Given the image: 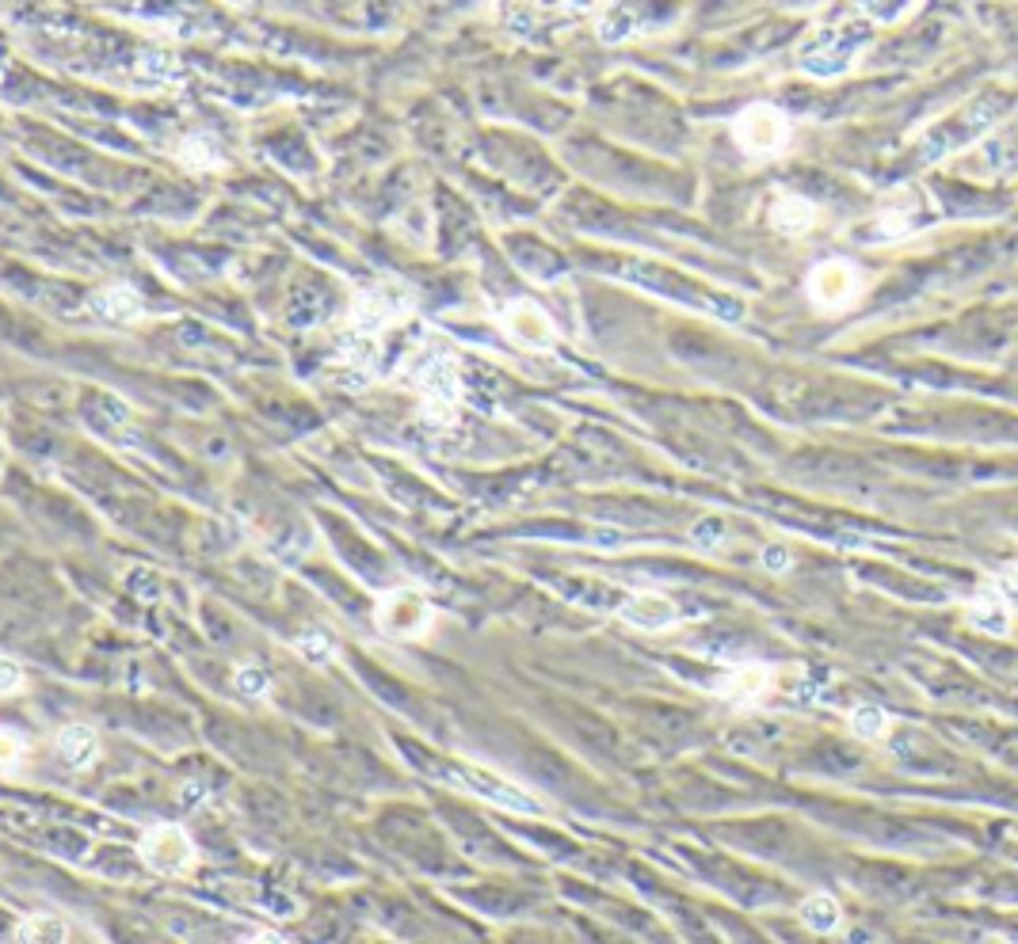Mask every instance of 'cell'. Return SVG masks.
I'll return each mask as SVG.
<instances>
[{"label": "cell", "instance_id": "6da1fadb", "mask_svg": "<svg viewBox=\"0 0 1018 944\" xmlns=\"http://www.w3.org/2000/svg\"><path fill=\"white\" fill-rule=\"evenodd\" d=\"M874 20L870 15H847L839 23H828V27H816L813 35L801 43L798 61L809 76H843L847 69L859 61V53L874 43Z\"/></svg>", "mask_w": 1018, "mask_h": 944}, {"label": "cell", "instance_id": "7a4b0ae2", "mask_svg": "<svg viewBox=\"0 0 1018 944\" xmlns=\"http://www.w3.org/2000/svg\"><path fill=\"white\" fill-rule=\"evenodd\" d=\"M405 382L423 397V420H431L435 427H451L462 397L458 359L446 347H423L420 354L408 359Z\"/></svg>", "mask_w": 1018, "mask_h": 944}, {"label": "cell", "instance_id": "3957f363", "mask_svg": "<svg viewBox=\"0 0 1018 944\" xmlns=\"http://www.w3.org/2000/svg\"><path fill=\"white\" fill-rule=\"evenodd\" d=\"M416 308V293L405 282H374L351 298L347 328L359 339H378Z\"/></svg>", "mask_w": 1018, "mask_h": 944}, {"label": "cell", "instance_id": "277c9868", "mask_svg": "<svg viewBox=\"0 0 1018 944\" xmlns=\"http://www.w3.org/2000/svg\"><path fill=\"white\" fill-rule=\"evenodd\" d=\"M790 137H793L790 119H786V111H778L775 104H747L744 111L732 119V142H736L752 160L782 157Z\"/></svg>", "mask_w": 1018, "mask_h": 944}, {"label": "cell", "instance_id": "5b68a950", "mask_svg": "<svg viewBox=\"0 0 1018 944\" xmlns=\"http://www.w3.org/2000/svg\"><path fill=\"white\" fill-rule=\"evenodd\" d=\"M374 625L390 640H428L435 629V606L412 586H397L374 602Z\"/></svg>", "mask_w": 1018, "mask_h": 944}, {"label": "cell", "instance_id": "8992f818", "mask_svg": "<svg viewBox=\"0 0 1018 944\" xmlns=\"http://www.w3.org/2000/svg\"><path fill=\"white\" fill-rule=\"evenodd\" d=\"M137 857L149 872L168 880H183L199 869V846L191 842V834L176 823H157L142 834L137 842Z\"/></svg>", "mask_w": 1018, "mask_h": 944}, {"label": "cell", "instance_id": "52a82bcc", "mask_svg": "<svg viewBox=\"0 0 1018 944\" xmlns=\"http://www.w3.org/2000/svg\"><path fill=\"white\" fill-rule=\"evenodd\" d=\"M496 324H500V331L519 347V351L546 354L553 343H558V324H553V316L530 298L504 301L500 313H496Z\"/></svg>", "mask_w": 1018, "mask_h": 944}, {"label": "cell", "instance_id": "ba28073f", "mask_svg": "<svg viewBox=\"0 0 1018 944\" xmlns=\"http://www.w3.org/2000/svg\"><path fill=\"white\" fill-rule=\"evenodd\" d=\"M862 293V270L851 259H824L805 275V298L821 313H843L859 301Z\"/></svg>", "mask_w": 1018, "mask_h": 944}, {"label": "cell", "instance_id": "9c48e42d", "mask_svg": "<svg viewBox=\"0 0 1018 944\" xmlns=\"http://www.w3.org/2000/svg\"><path fill=\"white\" fill-rule=\"evenodd\" d=\"M454 780H458L462 788H469L474 796H481V800L496 803V808H504V811H519V815H546V803H538L530 792L515 788L512 780L496 777V773L477 770V765H458Z\"/></svg>", "mask_w": 1018, "mask_h": 944}, {"label": "cell", "instance_id": "30bf717a", "mask_svg": "<svg viewBox=\"0 0 1018 944\" xmlns=\"http://www.w3.org/2000/svg\"><path fill=\"white\" fill-rule=\"evenodd\" d=\"M709 690L721 701H729L732 709H752L775 690V670L763 667V663H740V667L717 675L709 682Z\"/></svg>", "mask_w": 1018, "mask_h": 944}, {"label": "cell", "instance_id": "8fae6325", "mask_svg": "<svg viewBox=\"0 0 1018 944\" xmlns=\"http://www.w3.org/2000/svg\"><path fill=\"white\" fill-rule=\"evenodd\" d=\"M619 621H626L637 632H668L679 625V606L668 594L660 591H637L630 598H622V606L614 609Z\"/></svg>", "mask_w": 1018, "mask_h": 944}, {"label": "cell", "instance_id": "7c38bea8", "mask_svg": "<svg viewBox=\"0 0 1018 944\" xmlns=\"http://www.w3.org/2000/svg\"><path fill=\"white\" fill-rule=\"evenodd\" d=\"M88 313L99 316V320H107V324H137L145 316V301L134 286L111 282V286H99V290L92 293Z\"/></svg>", "mask_w": 1018, "mask_h": 944}, {"label": "cell", "instance_id": "4fadbf2b", "mask_svg": "<svg viewBox=\"0 0 1018 944\" xmlns=\"http://www.w3.org/2000/svg\"><path fill=\"white\" fill-rule=\"evenodd\" d=\"M816 203H809L805 195H778L770 203V229L782 237H805L816 226Z\"/></svg>", "mask_w": 1018, "mask_h": 944}, {"label": "cell", "instance_id": "5bb4252c", "mask_svg": "<svg viewBox=\"0 0 1018 944\" xmlns=\"http://www.w3.org/2000/svg\"><path fill=\"white\" fill-rule=\"evenodd\" d=\"M53 747H58V758L69 770H88L99 758V735H96V727H88V724H69L58 731Z\"/></svg>", "mask_w": 1018, "mask_h": 944}, {"label": "cell", "instance_id": "9a60e30c", "mask_svg": "<svg viewBox=\"0 0 1018 944\" xmlns=\"http://www.w3.org/2000/svg\"><path fill=\"white\" fill-rule=\"evenodd\" d=\"M969 621H973V629L989 632V637H1007L1011 632V606H1007V598L999 591H984L969 606Z\"/></svg>", "mask_w": 1018, "mask_h": 944}, {"label": "cell", "instance_id": "2e32d148", "mask_svg": "<svg viewBox=\"0 0 1018 944\" xmlns=\"http://www.w3.org/2000/svg\"><path fill=\"white\" fill-rule=\"evenodd\" d=\"M798 915H801V925H805L809 933H821V937H831V933L843 925V907H839L828 892H813L801 903Z\"/></svg>", "mask_w": 1018, "mask_h": 944}, {"label": "cell", "instance_id": "e0dca14e", "mask_svg": "<svg viewBox=\"0 0 1018 944\" xmlns=\"http://www.w3.org/2000/svg\"><path fill=\"white\" fill-rule=\"evenodd\" d=\"M180 165L188 172H221L226 157H221L218 142L211 134H188L180 142Z\"/></svg>", "mask_w": 1018, "mask_h": 944}, {"label": "cell", "instance_id": "ac0fdd59", "mask_svg": "<svg viewBox=\"0 0 1018 944\" xmlns=\"http://www.w3.org/2000/svg\"><path fill=\"white\" fill-rule=\"evenodd\" d=\"M20 944H69V922L58 915H31L15 925Z\"/></svg>", "mask_w": 1018, "mask_h": 944}, {"label": "cell", "instance_id": "d6986e66", "mask_svg": "<svg viewBox=\"0 0 1018 944\" xmlns=\"http://www.w3.org/2000/svg\"><path fill=\"white\" fill-rule=\"evenodd\" d=\"M634 31H637V12H634V8H622V4L607 8V12L599 15V23H596L599 43H607V46L626 43Z\"/></svg>", "mask_w": 1018, "mask_h": 944}, {"label": "cell", "instance_id": "ffe728a7", "mask_svg": "<svg viewBox=\"0 0 1018 944\" xmlns=\"http://www.w3.org/2000/svg\"><path fill=\"white\" fill-rule=\"evenodd\" d=\"M889 712H885L882 705H859V709H851V731L859 735V739H866V742H877V739H885L889 735Z\"/></svg>", "mask_w": 1018, "mask_h": 944}, {"label": "cell", "instance_id": "44dd1931", "mask_svg": "<svg viewBox=\"0 0 1018 944\" xmlns=\"http://www.w3.org/2000/svg\"><path fill=\"white\" fill-rule=\"evenodd\" d=\"M233 686L237 693H244V698H267V690H272V682H267V670H260V663H241V667L233 670Z\"/></svg>", "mask_w": 1018, "mask_h": 944}, {"label": "cell", "instance_id": "7402d4cb", "mask_svg": "<svg viewBox=\"0 0 1018 944\" xmlns=\"http://www.w3.org/2000/svg\"><path fill=\"white\" fill-rule=\"evenodd\" d=\"M298 652H302L310 663H333L336 659V640L321 629H310V632L298 637Z\"/></svg>", "mask_w": 1018, "mask_h": 944}, {"label": "cell", "instance_id": "603a6c76", "mask_svg": "<svg viewBox=\"0 0 1018 944\" xmlns=\"http://www.w3.org/2000/svg\"><path fill=\"white\" fill-rule=\"evenodd\" d=\"M23 686H27V675H23L20 659L4 655L0 659V698H15V693H23Z\"/></svg>", "mask_w": 1018, "mask_h": 944}, {"label": "cell", "instance_id": "cb8c5ba5", "mask_svg": "<svg viewBox=\"0 0 1018 944\" xmlns=\"http://www.w3.org/2000/svg\"><path fill=\"white\" fill-rule=\"evenodd\" d=\"M142 73H149L153 81H176V61L172 58H153V53H145L142 58Z\"/></svg>", "mask_w": 1018, "mask_h": 944}, {"label": "cell", "instance_id": "d4e9b609", "mask_svg": "<svg viewBox=\"0 0 1018 944\" xmlns=\"http://www.w3.org/2000/svg\"><path fill=\"white\" fill-rule=\"evenodd\" d=\"M790 564H793V556H790V548H786V545H767V548H763V568H767V571H790Z\"/></svg>", "mask_w": 1018, "mask_h": 944}, {"label": "cell", "instance_id": "484cf974", "mask_svg": "<svg viewBox=\"0 0 1018 944\" xmlns=\"http://www.w3.org/2000/svg\"><path fill=\"white\" fill-rule=\"evenodd\" d=\"M0 747H4V777H12L15 765H20V739H15V731L0 735Z\"/></svg>", "mask_w": 1018, "mask_h": 944}, {"label": "cell", "instance_id": "4316f807", "mask_svg": "<svg viewBox=\"0 0 1018 944\" xmlns=\"http://www.w3.org/2000/svg\"><path fill=\"white\" fill-rule=\"evenodd\" d=\"M691 537L702 541V545H714V541L721 537V525H717V522H698V525L691 530Z\"/></svg>", "mask_w": 1018, "mask_h": 944}, {"label": "cell", "instance_id": "83f0119b", "mask_svg": "<svg viewBox=\"0 0 1018 944\" xmlns=\"http://www.w3.org/2000/svg\"><path fill=\"white\" fill-rule=\"evenodd\" d=\"M241 944H287L279 937V933H256V937H249V941H241Z\"/></svg>", "mask_w": 1018, "mask_h": 944}]
</instances>
